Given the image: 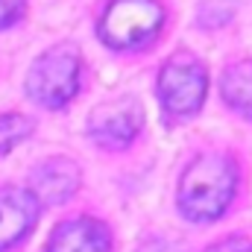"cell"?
<instances>
[{
    "label": "cell",
    "mask_w": 252,
    "mask_h": 252,
    "mask_svg": "<svg viewBox=\"0 0 252 252\" xmlns=\"http://www.w3.org/2000/svg\"><path fill=\"white\" fill-rule=\"evenodd\" d=\"M76 188H79V170H76V164L67 161V158L44 161V164L35 167V173H32V190H35V199H38V202L59 205V202H64Z\"/></svg>",
    "instance_id": "ba28073f"
},
{
    "label": "cell",
    "mask_w": 252,
    "mask_h": 252,
    "mask_svg": "<svg viewBox=\"0 0 252 252\" xmlns=\"http://www.w3.org/2000/svg\"><path fill=\"white\" fill-rule=\"evenodd\" d=\"M32 132V124L24 115H0V156L9 153L15 144H21Z\"/></svg>",
    "instance_id": "30bf717a"
},
{
    "label": "cell",
    "mask_w": 252,
    "mask_h": 252,
    "mask_svg": "<svg viewBox=\"0 0 252 252\" xmlns=\"http://www.w3.org/2000/svg\"><path fill=\"white\" fill-rule=\"evenodd\" d=\"M27 88H30V97L38 100L41 106H50V109L64 106L79 91V53L67 44L47 50L32 64Z\"/></svg>",
    "instance_id": "3957f363"
},
{
    "label": "cell",
    "mask_w": 252,
    "mask_h": 252,
    "mask_svg": "<svg viewBox=\"0 0 252 252\" xmlns=\"http://www.w3.org/2000/svg\"><path fill=\"white\" fill-rule=\"evenodd\" d=\"M38 199L32 190L0 188V252L15 247L35 223Z\"/></svg>",
    "instance_id": "8992f818"
},
{
    "label": "cell",
    "mask_w": 252,
    "mask_h": 252,
    "mask_svg": "<svg viewBox=\"0 0 252 252\" xmlns=\"http://www.w3.org/2000/svg\"><path fill=\"white\" fill-rule=\"evenodd\" d=\"M238 170L223 156H199L190 161V167L179 185V205L190 220H214L220 217L232 196H235Z\"/></svg>",
    "instance_id": "6da1fadb"
},
{
    "label": "cell",
    "mask_w": 252,
    "mask_h": 252,
    "mask_svg": "<svg viewBox=\"0 0 252 252\" xmlns=\"http://www.w3.org/2000/svg\"><path fill=\"white\" fill-rule=\"evenodd\" d=\"M223 97L232 109L252 118V62H238L223 73Z\"/></svg>",
    "instance_id": "9c48e42d"
},
{
    "label": "cell",
    "mask_w": 252,
    "mask_h": 252,
    "mask_svg": "<svg viewBox=\"0 0 252 252\" xmlns=\"http://www.w3.org/2000/svg\"><path fill=\"white\" fill-rule=\"evenodd\" d=\"M112 250V235L103 223L97 220H70V223H62L50 244H47V252H109Z\"/></svg>",
    "instance_id": "52a82bcc"
},
{
    "label": "cell",
    "mask_w": 252,
    "mask_h": 252,
    "mask_svg": "<svg viewBox=\"0 0 252 252\" xmlns=\"http://www.w3.org/2000/svg\"><path fill=\"white\" fill-rule=\"evenodd\" d=\"M208 76L190 53H176L158 73V97L170 115H193L205 100Z\"/></svg>",
    "instance_id": "277c9868"
},
{
    "label": "cell",
    "mask_w": 252,
    "mask_h": 252,
    "mask_svg": "<svg viewBox=\"0 0 252 252\" xmlns=\"http://www.w3.org/2000/svg\"><path fill=\"white\" fill-rule=\"evenodd\" d=\"M24 9V0H0V27H9Z\"/></svg>",
    "instance_id": "8fae6325"
},
{
    "label": "cell",
    "mask_w": 252,
    "mask_h": 252,
    "mask_svg": "<svg viewBox=\"0 0 252 252\" xmlns=\"http://www.w3.org/2000/svg\"><path fill=\"white\" fill-rule=\"evenodd\" d=\"M208 252H252V241H247V238H229V241L214 244Z\"/></svg>",
    "instance_id": "7c38bea8"
},
{
    "label": "cell",
    "mask_w": 252,
    "mask_h": 252,
    "mask_svg": "<svg viewBox=\"0 0 252 252\" xmlns=\"http://www.w3.org/2000/svg\"><path fill=\"white\" fill-rule=\"evenodd\" d=\"M164 24V9L156 0H115L100 18V38L109 47H135L150 41Z\"/></svg>",
    "instance_id": "7a4b0ae2"
},
{
    "label": "cell",
    "mask_w": 252,
    "mask_h": 252,
    "mask_svg": "<svg viewBox=\"0 0 252 252\" xmlns=\"http://www.w3.org/2000/svg\"><path fill=\"white\" fill-rule=\"evenodd\" d=\"M138 126H141V115L129 100L112 103V106H100L88 121L91 138L97 144L109 147V150L129 147L135 141V135H138Z\"/></svg>",
    "instance_id": "5b68a950"
}]
</instances>
